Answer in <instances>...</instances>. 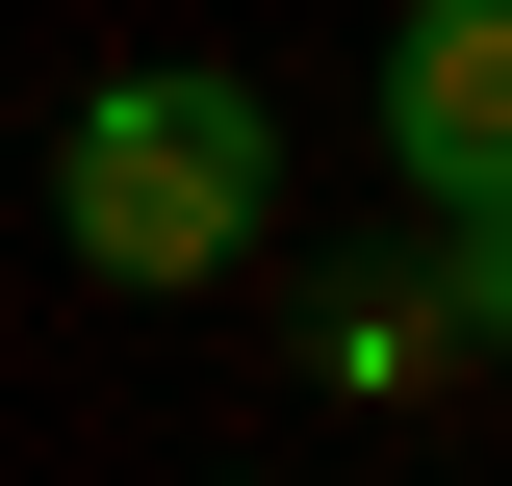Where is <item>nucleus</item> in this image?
Returning <instances> with one entry per match:
<instances>
[{
    "label": "nucleus",
    "instance_id": "1",
    "mask_svg": "<svg viewBox=\"0 0 512 486\" xmlns=\"http://www.w3.org/2000/svg\"><path fill=\"white\" fill-rule=\"evenodd\" d=\"M256 231H282V103H256L231 52L77 77V128H52V256L77 282H231Z\"/></svg>",
    "mask_w": 512,
    "mask_h": 486
},
{
    "label": "nucleus",
    "instance_id": "2",
    "mask_svg": "<svg viewBox=\"0 0 512 486\" xmlns=\"http://www.w3.org/2000/svg\"><path fill=\"white\" fill-rule=\"evenodd\" d=\"M384 154L436 231H512V0H410V52H384Z\"/></svg>",
    "mask_w": 512,
    "mask_h": 486
},
{
    "label": "nucleus",
    "instance_id": "3",
    "mask_svg": "<svg viewBox=\"0 0 512 486\" xmlns=\"http://www.w3.org/2000/svg\"><path fill=\"white\" fill-rule=\"evenodd\" d=\"M308 384H333V410H436V384H461V307L436 282H333L308 307Z\"/></svg>",
    "mask_w": 512,
    "mask_h": 486
}]
</instances>
